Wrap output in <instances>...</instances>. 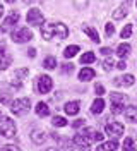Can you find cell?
Listing matches in <instances>:
<instances>
[{"label": "cell", "mask_w": 137, "mask_h": 151, "mask_svg": "<svg viewBox=\"0 0 137 151\" xmlns=\"http://www.w3.org/2000/svg\"><path fill=\"white\" fill-rule=\"evenodd\" d=\"M117 53H118V57H127L128 53H130V45H127V43H123V45H120L118 48H117Z\"/></svg>", "instance_id": "603a6c76"}, {"label": "cell", "mask_w": 137, "mask_h": 151, "mask_svg": "<svg viewBox=\"0 0 137 151\" xmlns=\"http://www.w3.org/2000/svg\"><path fill=\"white\" fill-rule=\"evenodd\" d=\"M103 108H105V101H103V100H94V103H93V106H91V112L93 113H101Z\"/></svg>", "instance_id": "44dd1931"}, {"label": "cell", "mask_w": 137, "mask_h": 151, "mask_svg": "<svg viewBox=\"0 0 137 151\" xmlns=\"http://www.w3.org/2000/svg\"><path fill=\"white\" fill-rule=\"evenodd\" d=\"M64 144H65V150L67 151H72L74 148H72V141H64Z\"/></svg>", "instance_id": "d590c367"}, {"label": "cell", "mask_w": 137, "mask_h": 151, "mask_svg": "<svg viewBox=\"0 0 137 151\" xmlns=\"http://www.w3.org/2000/svg\"><path fill=\"white\" fill-rule=\"evenodd\" d=\"M81 125H84V119H77V120L72 124V127H75V129H77V127H81Z\"/></svg>", "instance_id": "836d02e7"}, {"label": "cell", "mask_w": 137, "mask_h": 151, "mask_svg": "<svg viewBox=\"0 0 137 151\" xmlns=\"http://www.w3.org/2000/svg\"><path fill=\"white\" fill-rule=\"evenodd\" d=\"M118 150V142L117 141H108V142H103L101 146H98L96 148V151H117Z\"/></svg>", "instance_id": "4fadbf2b"}, {"label": "cell", "mask_w": 137, "mask_h": 151, "mask_svg": "<svg viewBox=\"0 0 137 151\" xmlns=\"http://www.w3.org/2000/svg\"><path fill=\"white\" fill-rule=\"evenodd\" d=\"M130 35H132V24H127L122 29V38H130Z\"/></svg>", "instance_id": "f1b7e54d"}, {"label": "cell", "mask_w": 137, "mask_h": 151, "mask_svg": "<svg viewBox=\"0 0 137 151\" xmlns=\"http://www.w3.org/2000/svg\"><path fill=\"white\" fill-rule=\"evenodd\" d=\"M31 139H33V142H36V144H43L46 141V134L41 131H34V132H31Z\"/></svg>", "instance_id": "e0dca14e"}, {"label": "cell", "mask_w": 137, "mask_h": 151, "mask_svg": "<svg viewBox=\"0 0 137 151\" xmlns=\"http://www.w3.org/2000/svg\"><path fill=\"white\" fill-rule=\"evenodd\" d=\"M29 108H31V103H29L27 98H17V100H14L10 103V112L14 113V115H17V117L26 115L29 112Z\"/></svg>", "instance_id": "7a4b0ae2"}, {"label": "cell", "mask_w": 137, "mask_h": 151, "mask_svg": "<svg viewBox=\"0 0 137 151\" xmlns=\"http://www.w3.org/2000/svg\"><path fill=\"white\" fill-rule=\"evenodd\" d=\"M52 124H53L55 127H65V125H67V120H65L64 117L57 115V117H53V120H52Z\"/></svg>", "instance_id": "d4e9b609"}, {"label": "cell", "mask_w": 137, "mask_h": 151, "mask_svg": "<svg viewBox=\"0 0 137 151\" xmlns=\"http://www.w3.org/2000/svg\"><path fill=\"white\" fill-rule=\"evenodd\" d=\"M105 31H106V35H108V36H111V35L115 33V26H113L111 22H108V24H106V28H105Z\"/></svg>", "instance_id": "1f68e13d"}, {"label": "cell", "mask_w": 137, "mask_h": 151, "mask_svg": "<svg viewBox=\"0 0 137 151\" xmlns=\"http://www.w3.org/2000/svg\"><path fill=\"white\" fill-rule=\"evenodd\" d=\"M125 119L128 122H137V106L130 105V106L125 108Z\"/></svg>", "instance_id": "9a60e30c"}, {"label": "cell", "mask_w": 137, "mask_h": 151, "mask_svg": "<svg viewBox=\"0 0 137 151\" xmlns=\"http://www.w3.org/2000/svg\"><path fill=\"white\" fill-rule=\"evenodd\" d=\"M91 141H94V131H93V129H86V131H82L81 134H77V136L74 137V142H75L77 146L84 148V150H89Z\"/></svg>", "instance_id": "3957f363"}, {"label": "cell", "mask_w": 137, "mask_h": 151, "mask_svg": "<svg viewBox=\"0 0 137 151\" xmlns=\"http://www.w3.org/2000/svg\"><path fill=\"white\" fill-rule=\"evenodd\" d=\"M36 55V52H34V48H29V57H34Z\"/></svg>", "instance_id": "60d3db41"}, {"label": "cell", "mask_w": 137, "mask_h": 151, "mask_svg": "<svg viewBox=\"0 0 137 151\" xmlns=\"http://www.w3.org/2000/svg\"><path fill=\"white\" fill-rule=\"evenodd\" d=\"M2 14H4V5L0 4V17H2Z\"/></svg>", "instance_id": "b9f144b4"}, {"label": "cell", "mask_w": 137, "mask_h": 151, "mask_svg": "<svg viewBox=\"0 0 137 151\" xmlns=\"http://www.w3.org/2000/svg\"><path fill=\"white\" fill-rule=\"evenodd\" d=\"M24 76H27V69H17L16 72H14V79H12V88H16V89H21L22 88V79H24Z\"/></svg>", "instance_id": "30bf717a"}, {"label": "cell", "mask_w": 137, "mask_h": 151, "mask_svg": "<svg viewBox=\"0 0 137 151\" xmlns=\"http://www.w3.org/2000/svg\"><path fill=\"white\" fill-rule=\"evenodd\" d=\"M26 21L29 22V24H33V26H39V24L43 22V14H41V10L39 9H31L29 12H27Z\"/></svg>", "instance_id": "ba28073f"}, {"label": "cell", "mask_w": 137, "mask_h": 151, "mask_svg": "<svg viewBox=\"0 0 137 151\" xmlns=\"http://www.w3.org/2000/svg\"><path fill=\"white\" fill-rule=\"evenodd\" d=\"M113 67H115V62H113L111 58H106V60L103 62V69H105V70H111Z\"/></svg>", "instance_id": "f546056e"}, {"label": "cell", "mask_w": 137, "mask_h": 151, "mask_svg": "<svg viewBox=\"0 0 137 151\" xmlns=\"http://www.w3.org/2000/svg\"><path fill=\"white\" fill-rule=\"evenodd\" d=\"M12 64V55L5 48H0V70H5Z\"/></svg>", "instance_id": "8fae6325"}, {"label": "cell", "mask_w": 137, "mask_h": 151, "mask_svg": "<svg viewBox=\"0 0 137 151\" xmlns=\"http://www.w3.org/2000/svg\"><path fill=\"white\" fill-rule=\"evenodd\" d=\"M0 100H2V103H4V105H7L10 101V96H9V94H2V98H0Z\"/></svg>", "instance_id": "e575fe53"}, {"label": "cell", "mask_w": 137, "mask_h": 151, "mask_svg": "<svg viewBox=\"0 0 137 151\" xmlns=\"http://www.w3.org/2000/svg\"><path fill=\"white\" fill-rule=\"evenodd\" d=\"M72 70H74L72 64H67V65H64V72H72Z\"/></svg>", "instance_id": "8d00e7d4"}, {"label": "cell", "mask_w": 137, "mask_h": 151, "mask_svg": "<svg viewBox=\"0 0 137 151\" xmlns=\"http://www.w3.org/2000/svg\"><path fill=\"white\" fill-rule=\"evenodd\" d=\"M79 110H81V103L79 101H69L65 105V112L69 115H75V113H79Z\"/></svg>", "instance_id": "2e32d148"}, {"label": "cell", "mask_w": 137, "mask_h": 151, "mask_svg": "<svg viewBox=\"0 0 137 151\" xmlns=\"http://www.w3.org/2000/svg\"><path fill=\"white\" fill-rule=\"evenodd\" d=\"M105 131H106V136L115 141V139H118V137L123 136V125L120 122H110L108 125L105 127Z\"/></svg>", "instance_id": "5b68a950"}, {"label": "cell", "mask_w": 137, "mask_h": 151, "mask_svg": "<svg viewBox=\"0 0 137 151\" xmlns=\"http://www.w3.org/2000/svg\"><path fill=\"white\" fill-rule=\"evenodd\" d=\"M123 151H136V144H134V139L132 137H127L123 141Z\"/></svg>", "instance_id": "cb8c5ba5"}, {"label": "cell", "mask_w": 137, "mask_h": 151, "mask_svg": "<svg viewBox=\"0 0 137 151\" xmlns=\"http://www.w3.org/2000/svg\"><path fill=\"white\" fill-rule=\"evenodd\" d=\"M134 83H136V79H134V76L132 74H125L123 77L115 79V84L117 86H132Z\"/></svg>", "instance_id": "7c38bea8"}, {"label": "cell", "mask_w": 137, "mask_h": 151, "mask_svg": "<svg viewBox=\"0 0 137 151\" xmlns=\"http://www.w3.org/2000/svg\"><path fill=\"white\" fill-rule=\"evenodd\" d=\"M10 38H12L14 43H26V41H29V40L33 38V33L27 28H21V29H17V31H14V33L10 35Z\"/></svg>", "instance_id": "8992f818"}, {"label": "cell", "mask_w": 137, "mask_h": 151, "mask_svg": "<svg viewBox=\"0 0 137 151\" xmlns=\"http://www.w3.org/2000/svg\"><path fill=\"white\" fill-rule=\"evenodd\" d=\"M52 86H53V81H52L50 76H46V74L39 76V79H38V91L39 93H50Z\"/></svg>", "instance_id": "52a82bcc"}, {"label": "cell", "mask_w": 137, "mask_h": 151, "mask_svg": "<svg viewBox=\"0 0 137 151\" xmlns=\"http://www.w3.org/2000/svg\"><path fill=\"white\" fill-rule=\"evenodd\" d=\"M0 151H21V150H19L17 146H14V144H5Z\"/></svg>", "instance_id": "4dcf8cb0"}, {"label": "cell", "mask_w": 137, "mask_h": 151, "mask_svg": "<svg viewBox=\"0 0 137 151\" xmlns=\"http://www.w3.org/2000/svg\"><path fill=\"white\" fill-rule=\"evenodd\" d=\"M91 62H94V53L93 52H88L81 57V64H91Z\"/></svg>", "instance_id": "4316f807"}, {"label": "cell", "mask_w": 137, "mask_h": 151, "mask_svg": "<svg viewBox=\"0 0 137 151\" xmlns=\"http://www.w3.org/2000/svg\"><path fill=\"white\" fill-rule=\"evenodd\" d=\"M55 65H57L55 57H46L45 62H43V67H45V69H55Z\"/></svg>", "instance_id": "484cf974"}, {"label": "cell", "mask_w": 137, "mask_h": 151, "mask_svg": "<svg viewBox=\"0 0 137 151\" xmlns=\"http://www.w3.org/2000/svg\"><path fill=\"white\" fill-rule=\"evenodd\" d=\"M125 16H127V10L123 9V7H122V9H117L115 12H113V19H115V21H118V19H123Z\"/></svg>", "instance_id": "83f0119b"}, {"label": "cell", "mask_w": 137, "mask_h": 151, "mask_svg": "<svg viewBox=\"0 0 137 151\" xmlns=\"http://www.w3.org/2000/svg\"><path fill=\"white\" fill-rule=\"evenodd\" d=\"M94 141H103V134L101 132H94Z\"/></svg>", "instance_id": "f35d334b"}, {"label": "cell", "mask_w": 137, "mask_h": 151, "mask_svg": "<svg viewBox=\"0 0 137 151\" xmlns=\"http://www.w3.org/2000/svg\"><path fill=\"white\" fill-rule=\"evenodd\" d=\"M94 76H96V74H94V70H93V69H89V67H84L81 72H79V79H81V81H84V83H88V81H91Z\"/></svg>", "instance_id": "5bb4252c"}, {"label": "cell", "mask_w": 137, "mask_h": 151, "mask_svg": "<svg viewBox=\"0 0 137 151\" xmlns=\"http://www.w3.org/2000/svg\"><path fill=\"white\" fill-rule=\"evenodd\" d=\"M16 124H14V120L12 119H9V117H0V134L4 136V137H14L16 136Z\"/></svg>", "instance_id": "277c9868"}, {"label": "cell", "mask_w": 137, "mask_h": 151, "mask_svg": "<svg viewBox=\"0 0 137 151\" xmlns=\"http://www.w3.org/2000/svg\"><path fill=\"white\" fill-rule=\"evenodd\" d=\"M77 52H79V47H77V45H70V47H67L64 50V57L65 58H72Z\"/></svg>", "instance_id": "ffe728a7"}, {"label": "cell", "mask_w": 137, "mask_h": 151, "mask_svg": "<svg viewBox=\"0 0 137 151\" xmlns=\"http://www.w3.org/2000/svg\"><path fill=\"white\" fill-rule=\"evenodd\" d=\"M36 113L39 115V117H46V115L50 113V110H48V105H46V103H38L36 105Z\"/></svg>", "instance_id": "7402d4cb"}, {"label": "cell", "mask_w": 137, "mask_h": 151, "mask_svg": "<svg viewBox=\"0 0 137 151\" xmlns=\"http://www.w3.org/2000/svg\"><path fill=\"white\" fill-rule=\"evenodd\" d=\"M94 91H96V94H105V88H103V84H96L94 86Z\"/></svg>", "instance_id": "d6a6232c"}, {"label": "cell", "mask_w": 137, "mask_h": 151, "mask_svg": "<svg viewBox=\"0 0 137 151\" xmlns=\"http://www.w3.org/2000/svg\"><path fill=\"white\" fill-rule=\"evenodd\" d=\"M41 35L45 40H52V38H67L69 36V28L64 22H46L41 26Z\"/></svg>", "instance_id": "6da1fadb"}, {"label": "cell", "mask_w": 137, "mask_h": 151, "mask_svg": "<svg viewBox=\"0 0 137 151\" xmlns=\"http://www.w3.org/2000/svg\"><path fill=\"white\" fill-rule=\"evenodd\" d=\"M46 151H58V150H55V148H50V150H46Z\"/></svg>", "instance_id": "7bdbcfd3"}, {"label": "cell", "mask_w": 137, "mask_h": 151, "mask_svg": "<svg viewBox=\"0 0 137 151\" xmlns=\"http://www.w3.org/2000/svg\"><path fill=\"white\" fill-rule=\"evenodd\" d=\"M82 31L88 35V36L91 38L93 41H96V43H100V36H98V31L96 29H93V28H89V26H84L82 28Z\"/></svg>", "instance_id": "d6986e66"}, {"label": "cell", "mask_w": 137, "mask_h": 151, "mask_svg": "<svg viewBox=\"0 0 137 151\" xmlns=\"http://www.w3.org/2000/svg\"><path fill=\"white\" fill-rule=\"evenodd\" d=\"M110 100H111V103H122L125 105L128 101V98L125 94H120V93H111L110 94Z\"/></svg>", "instance_id": "ac0fdd59"}, {"label": "cell", "mask_w": 137, "mask_h": 151, "mask_svg": "<svg viewBox=\"0 0 137 151\" xmlns=\"http://www.w3.org/2000/svg\"><path fill=\"white\" fill-rule=\"evenodd\" d=\"M117 67H118L120 70H123V69H125V67H127V64H125V60H120L118 64H117Z\"/></svg>", "instance_id": "74e56055"}, {"label": "cell", "mask_w": 137, "mask_h": 151, "mask_svg": "<svg viewBox=\"0 0 137 151\" xmlns=\"http://www.w3.org/2000/svg\"><path fill=\"white\" fill-rule=\"evenodd\" d=\"M101 53H105V55H108V53H110V55H111V50L105 47V48H101Z\"/></svg>", "instance_id": "ab89813d"}, {"label": "cell", "mask_w": 137, "mask_h": 151, "mask_svg": "<svg viewBox=\"0 0 137 151\" xmlns=\"http://www.w3.org/2000/svg\"><path fill=\"white\" fill-rule=\"evenodd\" d=\"M19 21V12H10L9 16L5 17V21H4V24H2V28H0V31L2 33H5V31H9L12 26H16V22Z\"/></svg>", "instance_id": "9c48e42d"}]
</instances>
